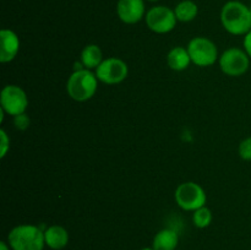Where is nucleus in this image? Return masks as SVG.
<instances>
[{
    "label": "nucleus",
    "mask_w": 251,
    "mask_h": 250,
    "mask_svg": "<svg viewBox=\"0 0 251 250\" xmlns=\"http://www.w3.org/2000/svg\"><path fill=\"white\" fill-rule=\"evenodd\" d=\"M179 244V234L173 228H164L159 230L152 240L154 250H176Z\"/></svg>",
    "instance_id": "obj_13"
},
{
    "label": "nucleus",
    "mask_w": 251,
    "mask_h": 250,
    "mask_svg": "<svg viewBox=\"0 0 251 250\" xmlns=\"http://www.w3.org/2000/svg\"><path fill=\"white\" fill-rule=\"evenodd\" d=\"M145 21L152 32L166 34L176 28L178 20H176L174 9L164 6V5H157L146 12Z\"/></svg>",
    "instance_id": "obj_7"
},
{
    "label": "nucleus",
    "mask_w": 251,
    "mask_h": 250,
    "mask_svg": "<svg viewBox=\"0 0 251 250\" xmlns=\"http://www.w3.org/2000/svg\"><path fill=\"white\" fill-rule=\"evenodd\" d=\"M0 250H11V248L7 242H0Z\"/></svg>",
    "instance_id": "obj_22"
},
{
    "label": "nucleus",
    "mask_w": 251,
    "mask_h": 250,
    "mask_svg": "<svg viewBox=\"0 0 251 250\" xmlns=\"http://www.w3.org/2000/svg\"><path fill=\"white\" fill-rule=\"evenodd\" d=\"M117 14L124 24H137L146 16L145 0H118Z\"/></svg>",
    "instance_id": "obj_10"
},
{
    "label": "nucleus",
    "mask_w": 251,
    "mask_h": 250,
    "mask_svg": "<svg viewBox=\"0 0 251 250\" xmlns=\"http://www.w3.org/2000/svg\"><path fill=\"white\" fill-rule=\"evenodd\" d=\"M0 147H1V152H0V157L4 158L6 156L7 151L10 150V137L7 132L4 129L0 130Z\"/></svg>",
    "instance_id": "obj_19"
},
{
    "label": "nucleus",
    "mask_w": 251,
    "mask_h": 250,
    "mask_svg": "<svg viewBox=\"0 0 251 250\" xmlns=\"http://www.w3.org/2000/svg\"><path fill=\"white\" fill-rule=\"evenodd\" d=\"M0 61L10 63L16 58L20 50V38L14 31L9 28H2L0 31Z\"/></svg>",
    "instance_id": "obj_11"
},
{
    "label": "nucleus",
    "mask_w": 251,
    "mask_h": 250,
    "mask_svg": "<svg viewBox=\"0 0 251 250\" xmlns=\"http://www.w3.org/2000/svg\"><path fill=\"white\" fill-rule=\"evenodd\" d=\"M191 63L200 68L212 66L220 59L217 46L206 37H195L188 44Z\"/></svg>",
    "instance_id": "obj_5"
},
{
    "label": "nucleus",
    "mask_w": 251,
    "mask_h": 250,
    "mask_svg": "<svg viewBox=\"0 0 251 250\" xmlns=\"http://www.w3.org/2000/svg\"><path fill=\"white\" fill-rule=\"evenodd\" d=\"M212 218H213L212 212H211L210 208L206 207V206L198 208V210L193 212L194 225L200 228V229L208 227V225H211V222H212Z\"/></svg>",
    "instance_id": "obj_17"
},
{
    "label": "nucleus",
    "mask_w": 251,
    "mask_h": 250,
    "mask_svg": "<svg viewBox=\"0 0 251 250\" xmlns=\"http://www.w3.org/2000/svg\"><path fill=\"white\" fill-rule=\"evenodd\" d=\"M95 74L100 82L105 85H118L127 77L129 66L119 58H108L96 69Z\"/></svg>",
    "instance_id": "obj_9"
},
{
    "label": "nucleus",
    "mask_w": 251,
    "mask_h": 250,
    "mask_svg": "<svg viewBox=\"0 0 251 250\" xmlns=\"http://www.w3.org/2000/svg\"><path fill=\"white\" fill-rule=\"evenodd\" d=\"M14 124L17 130H26L29 125V118L27 117L26 113L16 115V117H14Z\"/></svg>",
    "instance_id": "obj_20"
},
{
    "label": "nucleus",
    "mask_w": 251,
    "mask_h": 250,
    "mask_svg": "<svg viewBox=\"0 0 251 250\" xmlns=\"http://www.w3.org/2000/svg\"><path fill=\"white\" fill-rule=\"evenodd\" d=\"M28 107V97L24 88L17 85H6L1 90L0 95V108L6 114L16 117V115L26 113Z\"/></svg>",
    "instance_id": "obj_8"
},
{
    "label": "nucleus",
    "mask_w": 251,
    "mask_h": 250,
    "mask_svg": "<svg viewBox=\"0 0 251 250\" xmlns=\"http://www.w3.org/2000/svg\"><path fill=\"white\" fill-rule=\"evenodd\" d=\"M238 152H239L240 158L244 159V161H251V136L245 137L240 142Z\"/></svg>",
    "instance_id": "obj_18"
},
{
    "label": "nucleus",
    "mask_w": 251,
    "mask_h": 250,
    "mask_svg": "<svg viewBox=\"0 0 251 250\" xmlns=\"http://www.w3.org/2000/svg\"><path fill=\"white\" fill-rule=\"evenodd\" d=\"M221 24L233 36H245L251 29L250 7L238 0H230L221 10Z\"/></svg>",
    "instance_id": "obj_1"
},
{
    "label": "nucleus",
    "mask_w": 251,
    "mask_h": 250,
    "mask_svg": "<svg viewBox=\"0 0 251 250\" xmlns=\"http://www.w3.org/2000/svg\"><path fill=\"white\" fill-rule=\"evenodd\" d=\"M249 7H250V12H251V5H250V6H249Z\"/></svg>",
    "instance_id": "obj_25"
},
{
    "label": "nucleus",
    "mask_w": 251,
    "mask_h": 250,
    "mask_svg": "<svg viewBox=\"0 0 251 250\" xmlns=\"http://www.w3.org/2000/svg\"><path fill=\"white\" fill-rule=\"evenodd\" d=\"M98 78L96 74L88 69L75 70L68 78L66 92L71 100L76 102H86L97 92Z\"/></svg>",
    "instance_id": "obj_3"
},
{
    "label": "nucleus",
    "mask_w": 251,
    "mask_h": 250,
    "mask_svg": "<svg viewBox=\"0 0 251 250\" xmlns=\"http://www.w3.org/2000/svg\"><path fill=\"white\" fill-rule=\"evenodd\" d=\"M176 20L179 22H191L199 14V6L193 0H181L174 7Z\"/></svg>",
    "instance_id": "obj_16"
},
{
    "label": "nucleus",
    "mask_w": 251,
    "mask_h": 250,
    "mask_svg": "<svg viewBox=\"0 0 251 250\" xmlns=\"http://www.w3.org/2000/svg\"><path fill=\"white\" fill-rule=\"evenodd\" d=\"M190 63L191 58L189 55L188 48H184V47H174L167 55V64L174 71L186 70Z\"/></svg>",
    "instance_id": "obj_14"
},
{
    "label": "nucleus",
    "mask_w": 251,
    "mask_h": 250,
    "mask_svg": "<svg viewBox=\"0 0 251 250\" xmlns=\"http://www.w3.org/2000/svg\"><path fill=\"white\" fill-rule=\"evenodd\" d=\"M103 60V53L97 44H87L81 51V64L88 70L97 69Z\"/></svg>",
    "instance_id": "obj_15"
},
{
    "label": "nucleus",
    "mask_w": 251,
    "mask_h": 250,
    "mask_svg": "<svg viewBox=\"0 0 251 250\" xmlns=\"http://www.w3.org/2000/svg\"><path fill=\"white\" fill-rule=\"evenodd\" d=\"M176 202L181 210L194 212L198 208L206 206L207 195L200 184L195 181H185L176 188L174 193Z\"/></svg>",
    "instance_id": "obj_4"
},
{
    "label": "nucleus",
    "mask_w": 251,
    "mask_h": 250,
    "mask_svg": "<svg viewBox=\"0 0 251 250\" xmlns=\"http://www.w3.org/2000/svg\"><path fill=\"white\" fill-rule=\"evenodd\" d=\"M243 46H244V50L251 59V29L244 36V41H243Z\"/></svg>",
    "instance_id": "obj_21"
},
{
    "label": "nucleus",
    "mask_w": 251,
    "mask_h": 250,
    "mask_svg": "<svg viewBox=\"0 0 251 250\" xmlns=\"http://www.w3.org/2000/svg\"><path fill=\"white\" fill-rule=\"evenodd\" d=\"M7 243L11 250H43L44 230L34 225H19L7 234Z\"/></svg>",
    "instance_id": "obj_2"
},
{
    "label": "nucleus",
    "mask_w": 251,
    "mask_h": 250,
    "mask_svg": "<svg viewBox=\"0 0 251 250\" xmlns=\"http://www.w3.org/2000/svg\"><path fill=\"white\" fill-rule=\"evenodd\" d=\"M147 1H151V2H154V1H158V0H147Z\"/></svg>",
    "instance_id": "obj_24"
},
{
    "label": "nucleus",
    "mask_w": 251,
    "mask_h": 250,
    "mask_svg": "<svg viewBox=\"0 0 251 250\" xmlns=\"http://www.w3.org/2000/svg\"><path fill=\"white\" fill-rule=\"evenodd\" d=\"M140 250H154V249L151 247V248H142V249H140Z\"/></svg>",
    "instance_id": "obj_23"
},
{
    "label": "nucleus",
    "mask_w": 251,
    "mask_h": 250,
    "mask_svg": "<svg viewBox=\"0 0 251 250\" xmlns=\"http://www.w3.org/2000/svg\"><path fill=\"white\" fill-rule=\"evenodd\" d=\"M69 232L63 225H49L44 229L46 245L51 250H63L69 244Z\"/></svg>",
    "instance_id": "obj_12"
},
{
    "label": "nucleus",
    "mask_w": 251,
    "mask_h": 250,
    "mask_svg": "<svg viewBox=\"0 0 251 250\" xmlns=\"http://www.w3.org/2000/svg\"><path fill=\"white\" fill-rule=\"evenodd\" d=\"M250 60L251 59L244 49L232 47L223 51L218 59V63L223 74L232 77H239L249 70Z\"/></svg>",
    "instance_id": "obj_6"
}]
</instances>
